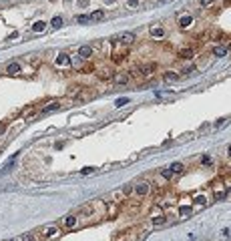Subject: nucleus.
<instances>
[{"label":"nucleus","instance_id":"1","mask_svg":"<svg viewBox=\"0 0 231 241\" xmlns=\"http://www.w3.org/2000/svg\"><path fill=\"white\" fill-rule=\"evenodd\" d=\"M113 40H115V42H123V44H133L137 40V36L133 32H121V34H117Z\"/></svg>","mask_w":231,"mask_h":241},{"label":"nucleus","instance_id":"2","mask_svg":"<svg viewBox=\"0 0 231 241\" xmlns=\"http://www.w3.org/2000/svg\"><path fill=\"white\" fill-rule=\"evenodd\" d=\"M133 191H135L139 197H145V195L151 191V183L149 181H141V183H137L135 187H133Z\"/></svg>","mask_w":231,"mask_h":241},{"label":"nucleus","instance_id":"3","mask_svg":"<svg viewBox=\"0 0 231 241\" xmlns=\"http://www.w3.org/2000/svg\"><path fill=\"white\" fill-rule=\"evenodd\" d=\"M58 233H60V229H58L56 225H48V227H44V237H46V239L58 237Z\"/></svg>","mask_w":231,"mask_h":241},{"label":"nucleus","instance_id":"4","mask_svg":"<svg viewBox=\"0 0 231 241\" xmlns=\"http://www.w3.org/2000/svg\"><path fill=\"white\" fill-rule=\"evenodd\" d=\"M113 81H115L117 85H127V82L131 81V77L127 74V72H119V74H115V77H113Z\"/></svg>","mask_w":231,"mask_h":241},{"label":"nucleus","instance_id":"5","mask_svg":"<svg viewBox=\"0 0 231 241\" xmlns=\"http://www.w3.org/2000/svg\"><path fill=\"white\" fill-rule=\"evenodd\" d=\"M155 63H147V64H143V67H139L137 70L141 72V74H151V72H155Z\"/></svg>","mask_w":231,"mask_h":241},{"label":"nucleus","instance_id":"6","mask_svg":"<svg viewBox=\"0 0 231 241\" xmlns=\"http://www.w3.org/2000/svg\"><path fill=\"white\" fill-rule=\"evenodd\" d=\"M78 56H81L82 60L91 58V56H92V48H91V46H81V48H78Z\"/></svg>","mask_w":231,"mask_h":241},{"label":"nucleus","instance_id":"7","mask_svg":"<svg viewBox=\"0 0 231 241\" xmlns=\"http://www.w3.org/2000/svg\"><path fill=\"white\" fill-rule=\"evenodd\" d=\"M191 22H193V16L191 14H185V16H181V18H179V26H181V28H189V26H191Z\"/></svg>","mask_w":231,"mask_h":241},{"label":"nucleus","instance_id":"8","mask_svg":"<svg viewBox=\"0 0 231 241\" xmlns=\"http://www.w3.org/2000/svg\"><path fill=\"white\" fill-rule=\"evenodd\" d=\"M20 70H22V67H20L18 63H12V64H8V67H6V72H8L10 77H14V74H18Z\"/></svg>","mask_w":231,"mask_h":241},{"label":"nucleus","instance_id":"9","mask_svg":"<svg viewBox=\"0 0 231 241\" xmlns=\"http://www.w3.org/2000/svg\"><path fill=\"white\" fill-rule=\"evenodd\" d=\"M151 34H153V38H163L167 32H165L163 26H153V28H151Z\"/></svg>","mask_w":231,"mask_h":241},{"label":"nucleus","instance_id":"10","mask_svg":"<svg viewBox=\"0 0 231 241\" xmlns=\"http://www.w3.org/2000/svg\"><path fill=\"white\" fill-rule=\"evenodd\" d=\"M177 56L183 58V60H189V58H193V50L191 48H181V50L177 52Z\"/></svg>","mask_w":231,"mask_h":241},{"label":"nucleus","instance_id":"11","mask_svg":"<svg viewBox=\"0 0 231 241\" xmlns=\"http://www.w3.org/2000/svg\"><path fill=\"white\" fill-rule=\"evenodd\" d=\"M151 221H153L155 227H161V225H165V223H167V217H165V215H157V217H153Z\"/></svg>","mask_w":231,"mask_h":241},{"label":"nucleus","instance_id":"12","mask_svg":"<svg viewBox=\"0 0 231 241\" xmlns=\"http://www.w3.org/2000/svg\"><path fill=\"white\" fill-rule=\"evenodd\" d=\"M105 18V10H95L92 14H88V20H103Z\"/></svg>","mask_w":231,"mask_h":241},{"label":"nucleus","instance_id":"13","mask_svg":"<svg viewBox=\"0 0 231 241\" xmlns=\"http://www.w3.org/2000/svg\"><path fill=\"white\" fill-rule=\"evenodd\" d=\"M77 223H78V217L77 215H68L67 219H64V225H67V227H74Z\"/></svg>","mask_w":231,"mask_h":241},{"label":"nucleus","instance_id":"14","mask_svg":"<svg viewBox=\"0 0 231 241\" xmlns=\"http://www.w3.org/2000/svg\"><path fill=\"white\" fill-rule=\"evenodd\" d=\"M58 106H60V105H58L56 101H52V103H48V105H46V106H44V109H42V113H52V111H56Z\"/></svg>","mask_w":231,"mask_h":241},{"label":"nucleus","instance_id":"15","mask_svg":"<svg viewBox=\"0 0 231 241\" xmlns=\"http://www.w3.org/2000/svg\"><path fill=\"white\" fill-rule=\"evenodd\" d=\"M181 78V74H177V72H167L165 74V81L167 82H175V81H179Z\"/></svg>","mask_w":231,"mask_h":241},{"label":"nucleus","instance_id":"16","mask_svg":"<svg viewBox=\"0 0 231 241\" xmlns=\"http://www.w3.org/2000/svg\"><path fill=\"white\" fill-rule=\"evenodd\" d=\"M18 241H36V235H32V233H24V235H20Z\"/></svg>","mask_w":231,"mask_h":241},{"label":"nucleus","instance_id":"17","mask_svg":"<svg viewBox=\"0 0 231 241\" xmlns=\"http://www.w3.org/2000/svg\"><path fill=\"white\" fill-rule=\"evenodd\" d=\"M225 52H227V50L223 46H215V48H213V54H215V56H225Z\"/></svg>","mask_w":231,"mask_h":241},{"label":"nucleus","instance_id":"18","mask_svg":"<svg viewBox=\"0 0 231 241\" xmlns=\"http://www.w3.org/2000/svg\"><path fill=\"white\" fill-rule=\"evenodd\" d=\"M44 26H46V24H44L42 20H40V22H34L32 30H34V32H42V30H44Z\"/></svg>","mask_w":231,"mask_h":241},{"label":"nucleus","instance_id":"19","mask_svg":"<svg viewBox=\"0 0 231 241\" xmlns=\"http://www.w3.org/2000/svg\"><path fill=\"white\" fill-rule=\"evenodd\" d=\"M169 169H171L173 173H181V171H183V163H173Z\"/></svg>","mask_w":231,"mask_h":241},{"label":"nucleus","instance_id":"20","mask_svg":"<svg viewBox=\"0 0 231 241\" xmlns=\"http://www.w3.org/2000/svg\"><path fill=\"white\" fill-rule=\"evenodd\" d=\"M54 26V28H60V26H63V18H60V16H54L52 18V22H50Z\"/></svg>","mask_w":231,"mask_h":241},{"label":"nucleus","instance_id":"21","mask_svg":"<svg viewBox=\"0 0 231 241\" xmlns=\"http://www.w3.org/2000/svg\"><path fill=\"white\" fill-rule=\"evenodd\" d=\"M179 215H181V217H187V215H191V207H183L181 211H179Z\"/></svg>","mask_w":231,"mask_h":241},{"label":"nucleus","instance_id":"22","mask_svg":"<svg viewBox=\"0 0 231 241\" xmlns=\"http://www.w3.org/2000/svg\"><path fill=\"white\" fill-rule=\"evenodd\" d=\"M161 175H163L165 179H171V177H173V171H171V169H163V173H161Z\"/></svg>","mask_w":231,"mask_h":241},{"label":"nucleus","instance_id":"23","mask_svg":"<svg viewBox=\"0 0 231 241\" xmlns=\"http://www.w3.org/2000/svg\"><path fill=\"white\" fill-rule=\"evenodd\" d=\"M195 205H207V199H205V197L201 195V197H197V199H195Z\"/></svg>","mask_w":231,"mask_h":241},{"label":"nucleus","instance_id":"24","mask_svg":"<svg viewBox=\"0 0 231 241\" xmlns=\"http://www.w3.org/2000/svg\"><path fill=\"white\" fill-rule=\"evenodd\" d=\"M127 103H129V99H127V96H123V99H119V101H117L115 105H117V106H125Z\"/></svg>","mask_w":231,"mask_h":241},{"label":"nucleus","instance_id":"25","mask_svg":"<svg viewBox=\"0 0 231 241\" xmlns=\"http://www.w3.org/2000/svg\"><path fill=\"white\" fill-rule=\"evenodd\" d=\"M78 22H81V24H85V22H91V20H88V14H81V16H78Z\"/></svg>","mask_w":231,"mask_h":241},{"label":"nucleus","instance_id":"26","mask_svg":"<svg viewBox=\"0 0 231 241\" xmlns=\"http://www.w3.org/2000/svg\"><path fill=\"white\" fill-rule=\"evenodd\" d=\"M81 173H82V175H87V173H95V169H92V167H87V169H82Z\"/></svg>","mask_w":231,"mask_h":241},{"label":"nucleus","instance_id":"27","mask_svg":"<svg viewBox=\"0 0 231 241\" xmlns=\"http://www.w3.org/2000/svg\"><path fill=\"white\" fill-rule=\"evenodd\" d=\"M201 2V6H211L213 4V0H199Z\"/></svg>","mask_w":231,"mask_h":241},{"label":"nucleus","instance_id":"28","mask_svg":"<svg viewBox=\"0 0 231 241\" xmlns=\"http://www.w3.org/2000/svg\"><path fill=\"white\" fill-rule=\"evenodd\" d=\"M131 191H133V187H131V185H127V187L125 189H123V193H125V195H129V193Z\"/></svg>","mask_w":231,"mask_h":241},{"label":"nucleus","instance_id":"29","mask_svg":"<svg viewBox=\"0 0 231 241\" xmlns=\"http://www.w3.org/2000/svg\"><path fill=\"white\" fill-rule=\"evenodd\" d=\"M225 120H227V119H219V120H217V123H215V127H221L223 123H225Z\"/></svg>","mask_w":231,"mask_h":241},{"label":"nucleus","instance_id":"30","mask_svg":"<svg viewBox=\"0 0 231 241\" xmlns=\"http://www.w3.org/2000/svg\"><path fill=\"white\" fill-rule=\"evenodd\" d=\"M139 4V0H129V6H137Z\"/></svg>","mask_w":231,"mask_h":241},{"label":"nucleus","instance_id":"31","mask_svg":"<svg viewBox=\"0 0 231 241\" xmlns=\"http://www.w3.org/2000/svg\"><path fill=\"white\" fill-rule=\"evenodd\" d=\"M113 2H115V0H106V4H113Z\"/></svg>","mask_w":231,"mask_h":241},{"label":"nucleus","instance_id":"32","mask_svg":"<svg viewBox=\"0 0 231 241\" xmlns=\"http://www.w3.org/2000/svg\"><path fill=\"white\" fill-rule=\"evenodd\" d=\"M10 241H16V239H10Z\"/></svg>","mask_w":231,"mask_h":241}]
</instances>
